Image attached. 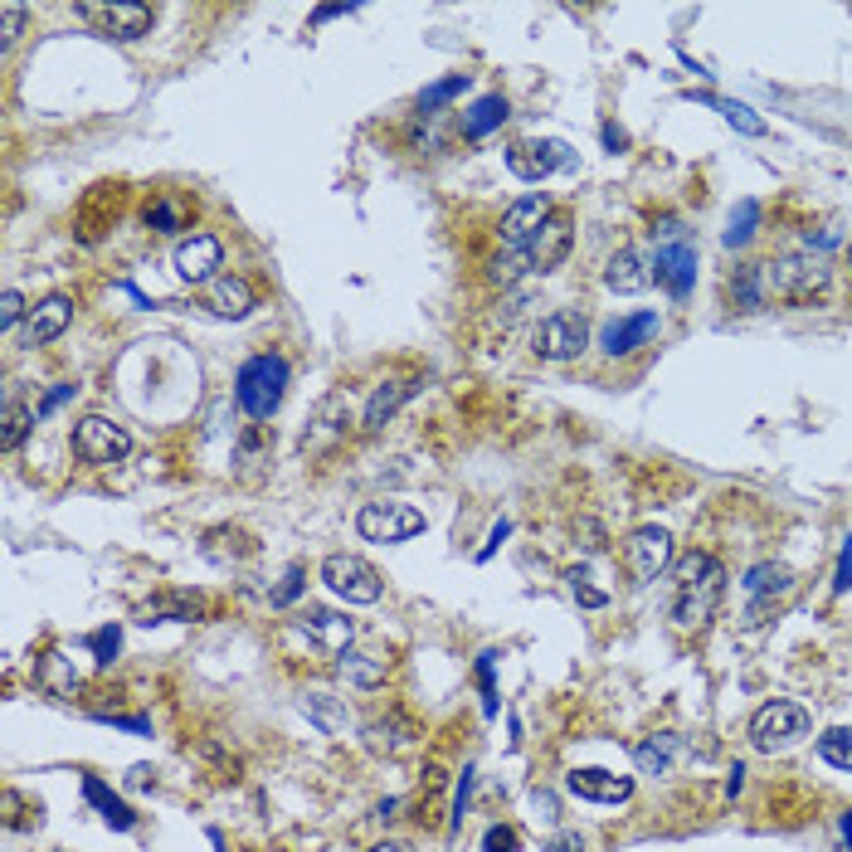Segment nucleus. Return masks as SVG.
Returning a JSON list of instances; mask_svg holds the SVG:
<instances>
[{"label": "nucleus", "mask_w": 852, "mask_h": 852, "mask_svg": "<svg viewBox=\"0 0 852 852\" xmlns=\"http://www.w3.org/2000/svg\"><path fill=\"white\" fill-rule=\"evenodd\" d=\"M234 394H239V410H244L248 419H268L288 394V361L283 356L244 361L239 376H234Z\"/></svg>", "instance_id": "nucleus-1"}, {"label": "nucleus", "mask_w": 852, "mask_h": 852, "mask_svg": "<svg viewBox=\"0 0 852 852\" xmlns=\"http://www.w3.org/2000/svg\"><path fill=\"white\" fill-rule=\"evenodd\" d=\"M808 735V711L799 702H765L760 711L751 716V741L755 751L775 755V751H789V745H799Z\"/></svg>", "instance_id": "nucleus-2"}, {"label": "nucleus", "mask_w": 852, "mask_h": 852, "mask_svg": "<svg viewBox=\"0 0 852 852\" xmlns=\"http://www.w3.org/2000/svg\"><path fill=\"white\" fill-rule=\"evenodd\" d=\"M321 580H327V589L341 595L346 605H376L380 589H386L380 570L361 556H346V550H337V556L321 560Z\"/></svg>", "instance_id": "nucleus-3"}, {"label": "nucleus", "mask_w": 852, "mask_h": 852, "mask_svg": "<svg viewBox=\"0 0 852 852\" xmlns=\"http://www.w3.org/2000/svg\"><path fill=\"white\" fill-rule=\"evenodd\" d=\"M356 532L376 546H394V541H410V536L424 532V512L410 502H366L356 512Z\"/></svg>", "instance_id": "nucleus-4"}, {"label": "nucleus", "mask_w": 852, "mask_h": 852, "mask_svg": "<svg viewBox=\"0 0 852 852\" xmlns=\"http://www.w3.org/2000/svg\"><path fill=\"white\" fill-rule=\"evenodd\" d=\"M765 288L784 303H808L828 288V268L818 258H804V254H789L779 264H765Z\"/></svg>", "instance_id": "nucleus-5"}, {"label": "nucleus", "mask_w": 852, "mask_h": 852, "mask_svg": "<svg viewBox=\"0 0 852 852\" xmlns=\"http://www.w3.org/2000/svg\"><path fill=\"white\" fill-rule=\"evenodd\" d=\"M74 453L93 467L122 463L132 453V434L122 429L118 419H102V414H88V419L74 424Z\"/></svg>", "instance_id": "nucleus-6"}, {"label": "nucleus", "mask_w": 852, "mask_h": 852, "mask_svg": "<svg viewBox=\"0 0 852 852\" xmlns=\"http://www.w3.org/2000/svg\"><path fill=\"white\" fill-rule=\"evenodd\" d=\"M721 595H726V570L711 565L702 580H692V585L678 589V605H672V623H678L682 633L706 629V623L716 619V609H721Z\"/></svg>", "instance_id": "nucleus-7"}, {"label": "nucleus", "mask_w": 852, "mask_h": 852, "mask_svg": "<svg viewBox=\"0 0 852 852\" xmlns=\"http://www.w3.org/2000/svg\"><path fill=\"white\" fill-rule=\"evenodd\" d=\"M78 15L88 20L98 35L108 39H122V45H132V39L151 35V20L156 10L142 5V0H112V5H78Z\"/></svg>", "instance_id": "nucleus-8"}, {"label": "nucleus", "mask_w": 852, "mask_h": 852, "mask_svg": "<svg viewBox=\"0 0 852 852\" xmlns=\"http://www.w3.org/2000/svg\"><path fill=\"white\" fill-rule=\"evenodd\" d=\"M585 346H589V321L580 312H550L532 337V351L541 361H575Z\"/></svg>", "instance_id": "nucleus-9"}, {"label": "nucleus", "mask_w": 852, "mask_h": 852, "mask_svg": "<svg viewBox=\"0 0 852 852\" xmlns=\"http://www.w3.org/2000/svg\"><path fill=\"white\" fill-rule=\"evenodd\" d=\"M623 565H629L633 585H653V580L672 565V536L662 532V526H638V532L623 541Z\"/></svg>", "instance_id": "nucleus-10"}, {"label": "nucleus", "mask_w": 852, "mask_h": 852, "mask_svg": "<svg viewBox=\"0 0 852 852\" xmlns=\"http://www.w3.org/2000/svg\"><path fill=\"white\" fill-rule=\"evenodd\" d=\"M220 264H224V248L215 234H191L175 244V273L185 283H215L220 278Z\"/></svg>", "instance_id": "nucleus-11"}, {"label": "nucleus", "mask_w": 852, "mask_h": 852, "mask_svg": "<svg viewBox=\"0 0 852 852\" xmlns=\"http://www.w3.org/2000/svg\"><path fill=\"white\" fill-rule=\"evenodd\" d=\"M653 278H658V283L668 288L672 297H687L692 283H697V248H692L687 239H678V244H662L658 258H653Z\"/></svg>", "instance_id": "nucleus-12"}, {"label": "nucleus", "mask_w": 852, "mask_h": 852, "mask_svg": "<svg viewBox=\"0 0 852 852\" xmlns=\"http://www.w3.org/2000/svg\"><path fill=\"white\" fill-rule=\"evenodd\" d=\"M570 244H575V224H570L565 210H556L541 224V230H536L532 244H526V254H532V268H536V273H550V268H560V264H565V254H570Z\"/></svg>", "instance_id": "nucleus-13"}, {"label": "nucleus", "mask_w": 852, "mask_h": 852, "mask_svg": "<svg viewBox=\"0 0 852 852\" xmlns=\"http://www.w3.org/2000/svg\"><path fill=\"white\" fill-rule=\"evenodd\" d=\"M550 215H556V210H550V200H546L541 191H536V195H522V200H516L512 210L502 215V230H497V234H502L507 248H526V244L536 239V230H541V224L550 220Z\"/></svg>", "instance_id": "nucleus-14"}, {"label": "nucleus", "mask_w": 852, "mask_h": 852, "mask_svg": "<svg viewBox=\"0 0 852 852\" xmlns=\"http://www.w3.org/2000/svg\"><path fill=\"white\" fill-rule=\"evenodd\" d=\"M658 312H633V317H623V321H609L605 327V337H599V346L609 351V356H629V351H638V346H648L653 337H658Z\"/></svg>", "instance_id": "nucleus-15"}, {"label": "nucleus", "mask_w": 852, "mask_h": 852, "mask_svg": "<svg viewBox=\"0 0 852 852\" xmlns=\"http://www.w3.org/2000/svg\"><path fill=\"white\" fill-rule=\"evenodd\" d=\"M570 794L589 799V804H629L633 799V779L629 775H609V770H575L565 779Z\"/></svg>", "instance_id": "nucleus-16"}, {"label": "nucleus", "mask_w": 852, "mask_h": 852, "mask_svg": "<svg viewBox=\"0 0 852 852\" xmlns=\"http://www.w3.org/2000/svg\"><path fill=\"white\" fill-rule=\"evenodd\" d=\"M560 161H565V147H560V142H516V147L507 151V166H512V175H522V181H546Z\"/></svg>", "instance_id": "nucleus-17"}, {"label": "nucleus", "mask_w": 852, "mask_h": 852, "mask_svg": "<svg viewBox=\"0 0 852 852\" xmlns=\"http://www.w3.org/2000/svg\"><path fill=\"white\" fill-rule=\"evenodd\" d=\"M303 633L317 643L321 653H346L351 638H356V623H351L346 614H337V609H307Z\"/></svg>", "instance_id": "nucleus-18"}, {"label": "nucleus", "mask_w": 852, "mask_h": 852, "mask_svg": "<svg viewBox=\"0 0 852 852\" xmlns=\"http://www.w3.org/2000/svg\"><path fill=\"white\" fill-rule=\"evenodd\" d=\"M69 321H74V303H69L64 293L45 297L39 307H29V327H25L29 346H49L54 337H64V331H69Z\"/></svg>", "instance_id": "nucleus-19"}, {"label": "nucleus", "mask_w": 852, "mask_h": 852, "mask_svg": "<svg viewBox=\"0 0 852 852\" xmlns=\"http://www.w3.org/2000/svg\"><path fill=\"white\" fill-rule=\"evenodd\" d=\"M341 429H346V400H341V394H327V400L317 404V414H312L307 434H303V449L307 453L331 449V443L341 439Z\"/></svg>", "instance_id": "nucleus-20"}, {"label": "nucleus", "mask_w": 852, "mask_h": 852, "mask_svg": "<svg viewBox=\"0 0 852 852\" xmlns=\"http://www.w3.org/2000/svg\"><path fill=\"white\" fill-rule=\"evenodd\" d=\"M205 307H210L215 317L239 321V317H248V312H254V288H248L244 278H234V273H220L210 283V293H205Z\"/></svg>", "instance_id": "nucleus-21"}, {"label": "nucleus", "mask_w": 852, "mask_h": 852, "mask_svg": "<svg viewBox=\"0 0 852 852\" xmlns=\"http://www.w3.org/2000/svg\"><path fill=\"white\" fill-rule=\"evenodd\" d=\"M605 283H609V293L633 297V293H643V288L653 283V273L643 268V258L633 254V248H619V254L605 264Z\"/></svg>", "instance_id": "nucleus-22"}, {"label": "nucleus", "mask_w": 852, "mask_h": 852, "mask_svg": "<svg viewBox=\"0 0 852 852\" xmlns=\"http://www.w3.org/2000/svg\"><path fill=\"white\" fill-rule=\"evenodd\" d=\"M414 390H419V380H386V386H376V394H370V404H366V429L370 434L386 429V424L400 414V404L410 400Z\"/></svg>", "instance_id": "nucleus-23"}, {"label": "nucleus", "mask_w": 852, "mask_h": 852, "mask_svg": "<svg viewBox=\"0 0 852 852\" xmlns=\"http://www.w3.org/2000/svg\"><path fill=\"white\" fill-rule=\"evenodd\" d=\"M794 589V575H789L784 565H755L751 575H745V595L755 599V623H760V614H765V599H779V595H789Z\"/></svg>", "instance_id": "nucleus-24"}, {"label": "nucleus", "mask_w": 852, "mask_h": 852, "mask_svg": "<svg viewBox=\"0 0 852 852\" xmlns=\"http://www.w3.org/2000/svg\"><path fill=\"white\" fill-rule=\"evenodd\" d=\"M678 755H682V741L672 731H658V735H648V741L633 751V760H638V770L643 775H672V765H678Z\"/></svg>", "instance_id": "nucleus-25"}, {"label": "nucleus", "mask_w": 852, "mask_h": 852, "mask_svg": "<svg viewBox=\"0 0 852 852\" xmlns=\"http://www.w3.org/2000/svg\"><path fill=\"white\" fill-rule=\"evenodd\" d=\"M337 672L351 682V687H361V692H376L380 682H386V672H390V662L386 658H376V653H341V662H337Z\"/></svg>", "instance_id": "nucleus-26"}, {"label": "nucleus", "mask_w": 852, "mask_h": 852, "mask_svg": "<svg viewBox=\"0 0 852 852\" xmlns=\"http://www.w3.org/2000/svg\"><path fill=\"white\" fill-rule=\"evenodd\" d=\"M507 112H512V108H507L502 93H487V98H477L473 108H467V118H463V137H467V142H483L487 132L502 127Z\"/></svg>", "instance_id": "nucleus-27"}, {"label": "nucleus", "mask_w": 852, "mask_h": 852, "mask_svg": "<svg viewBox=\"0 0 852 852\" xmlns=\"http://www.w3.org/2000/svg\"><path fill=\"white\" fill-rule=\"evenodd\" d=\"M297 706H303V716L317 726L321 735H341L351 726V716H346V706H341V697H327V692H307Z\"/></svg>", "instance_id": "nucleus-28"}, {"label": "nucleus", "mask_w": 852, "mask_h": 852, "mask_svg": "<svg viewBox=\"0 0 852 852\" xmlns=\"http://www.w3.org/2000/svg\"><path fill=\"white\" fill-rule=\"evenodd\" d=\"M726 293H731V303L741 312H755L765 303V293H770V288H765V264H741L731 273V283H726Z\"/></svg>", "instance_id": "nucleus-29"}, {"label": "nucleus", "mask_w": 852, "mask_h": 852, "mask_svg": "<svg viewBox=\"0 0 852 852\" xmlns=\"http://www.w3.org/2000/svg\"><path fill=\"white\" fill-rule=\"evenodd\" d=\"M83 799H88V804H98V814L108 818V828H118V833H127V828L137 824V818H132V808L122 804V799L112 794V789L102 784V779H93V775L83 779Z\"/></svg>", "instance_id": "nucleus-30"}, {"label": "nucleus", "mask_w": 852, "mask_h": 852, "mask_svg": "<svg viewBox=\"0 0 852 852\" xmlns=\"http://www.w3.org/2000/svg\"><path fill=\"white\" fill-rule=\"evenodd\" d=\"M200 614V599L195 595H156L142 605L137 623H166V619H195Z\"/></svg>", "instance_id": "nucleus-31"}, {"label": "nucleus", "mask_w": 852, "mask_h": 852, "mask_svg": "<svg viewBox=\"0 0 852 852\" xmlns=\"http://www.w3.org/2000/svg\"><path fill=\"white\" fill-rule=\"evenodd\" d=\"M35 678H39V687L54 692V697H74V692H78V672L69 668L64 653H45V662H39Z\"/></svg>", "instance_id": "nucleus-32"}, {"label": "nucleus", "mask_w": 852, "mask_h": 852, "mask_svg": "<svg viewBox=\"0 0 852 852\" xmlns=\"http://www.w3.org/2000/svg\"><path fill=\"white\" fill-rule=\"evenodd\" d=\"M522 273H532V254L526 248H507V254L487 258V283L492 288H512Z\"/></svg>", "instance_id": "nucleus-33"}, {"label": "nucleus", "mask_w": 852, "mask_h": 852, "mask_svg": "<svg viewBox=\"0 0 852 852\" xmlns=\"http://www.w3.org/2000/svg\"><path fill=\"white\" fill-rule=\"evenodd\" d=\"M755 224H760V205H755V200H741V205L731 210V220H726L721 244H726V248L751 244V239H755Z\"/></svg>", "instance_id": "nucleus-34"}, {"label": "nucleus", "mask_w": 852, "mask_h": 852, "mask_svg": "<svg viewBox=\"0 0 852 852\" xmlns=\"http://www.w3.org/2000/svg\"><path fill=\"white\" fill-rule=\"evenodd\" d=\"M29 424H35V410H25L20 400H5V424H0V449L15 453L20 443H25Z\"/></svg>", "instance_id": "nucleus-35"}, {"label": "nucleus", "mask_w": 852, "mask_h": 852, "mask_svg": "<svg viewBox=\"0 0 852 852\" xmlns=\"http://www.w3.org/2000/svg\"><path fill=\"white\" fill-rule=\"evenodd\" d=\"M147 224L156 234H175V230H185V205L175 200V195H156V200L147 205Z\"/></svg>", "instance_id": "nucleus-36"}, {"label": "nucleus", "mask_w": 852, "mask_h": 852, "mask_svg": "<svg viewBox=\"0 0 852 852\" xmlns=\"http://www.w3.org/2000/svg\"><path fill=\"white\" fill-rule=\"evenodd\" d=\"M467 88V74H453V78H439V83H429V88L419 93V102H414V108H419V118H434V112L443 108V102H453L459 98V93Z\"/></svg>", "instance_id": "nucleus-37"}, {"label": "nucleus", "mask_w": 852, "mask_h": 852, "mask_svg": "<svg viewBox=\"0 0 852 852\" xmlns=\"http://www.w3.org/2000/svg\"><path fill=\"white\" fill-rule=\"evenodd\" d=\"M268 449H273V439H268L264 429L244 434V443H239V477H244V483H258V463H264Z\"/></svg>", "instance_id": "nucleus-38"}, {"label": "nucleus", "mask_w": 852, "mask_h": 852, "mask_svg": "<svg viewBox=\"0 0 852 852\" xmlns=\"http://www.w3.org/2000/svg\"><path fill=\"white\" fill-rule=\"evenodd\" d=\"M818 755L838 770H852V726H833V731L818 735Z\"/></svg>", "instance_id": "nucleus-39"}, {"label": "nucleus", "mask_w": 852, "mask_h": 852, "mask_svg": "<svg viewBox=\"0 0 852 852\" xmlns=\"http://www.w3.org/2000/svg\"><path fill=\"white\" fill-rule=\"evenodd\" d=\"M706 102H711V108L721 112V118L731 122L735 132H745V137H765V122L755 118V112L745 108V102H731V98H706Z\"/></svg>", "instance_id": "nucleus-40"}, {"label": "nucleus", "mask_w": 852, "mask_h": 852, "mask_svg": "<svg viewBox=\"0 0 852 852\" xmlns=\"http://www.w3.org/2000/svg\"><path fill=\"white\" fill-rule=\"evenodd\" d=\"M370 735H380V741L376 745H386V751L394 755V751H404V745H410L414 741V726L410 721H404V716H394V721L386 726V721H376V726H370Z\"/></svg>", "instance_id": "nucleus-41"}, {"label": "nucleus", "mask_w": 852, "mask_h": 852, "mask_svg": "<svg viewBox=\"0 0 852 852\" xmlns=\"http://www.w3.org/2000/svg\"><path fill=\"white\" fill-rule=\"evenodd\" d=\"M711 565H716V560L706 556V550H687V556L672 565V575H678V585H692V580H702Z\"/></svg>", "instance_id": "nucleus-42"}, {"label": "nucleus", "mask_w": 852, "mask_h": 852, "mask_svg": "<svg viewBox=\"0 0 852 852\" xmlns=\"http://www.w3.org/2000/svg\"><path fill=\"white\" fill-rule=\"evenodd\" d=\"M118 643H122V629H118V623H108V629H98V633L88 638V648L98 653V668H108V662L118 658Z\"/></svg>", "instance_id": "nucleus-43"}, {"label": "nucleus", "mask_w": 852, "mask_h": 852, "mask_svg": "<svg viewBox=\"0 0 852 852\" xmlns=\"http://www.w3.org/2000/svg\"><path fill=\"white\" fill-rule=\"evenodd\" d=\"M303 585H307V570H303V565H293V570H288V575H283V585H278L268 599H273V605L283 609V605H293V599L303 595Z\"/></svg>", "instance_id": "nucleus-44"}, {"label": "nucleus", "mask_w": 852, "mask_h": 852, "mask_svg": "<svg viewBox=\"0 0 852 852\" xmlns=\"http://www.w3.org/2000/svg\"><path fill=\"white\" fill-rule=\"evenodd\" d=\"M492 658H497V653H483V658H477V682H483V711H487V716H497V687H492Z\"/></svg>", "instance_id": "nucleus-45"}, {"label": "nucleus", "mask_w": 852, "mask_h": 852, "mask_svg": "<svg viewBox=\"0 0 852 852\" xmlns=\"http://www.w3.org/2000/svg\"><path fill=\"white\" fill-rule=\"evenodd\" d=\"M20 317H25V297H20L15 288H5V297H0V327L10 331V327H15Z\"/></svg>", "instance_id": "nucleus-46"}, {"label": "nucleus", "mask_w": 852, "mask_h": 852, "mask_svg": "<svg viewBox=\"0 0 852 852\" xmlns=\"http://www.w3.org/2000/svg\"><path fill=\"white\" fill-rule=\"evenodd\" d=\"M483 852H516V828H487Z\"/></svg>", "instance_id": "nucleus-47"}, {"label": "nucleus", "mask_w": 852, "mask_h": 852, "mask_svg": "<svg viewBox=\"0 0 852 852\" xmlns=\"http://www.w3.org/2000/svg\"><path fill=\"white\" fill-rule=\"evenodd\" d=\"M570 585H575V599H580V605H589V609H599V605H605V589H595V585H585V575H580V570H575V575H570Z\"/></svg>", "instance_id": "nucleus-48"}, {"label": "nucleus", "mask_w": 852, "mask_h": 852, "mask_svg": "<svg viewBox=\"0 0 852 852\" xmlns=\"http://www.w3.org/2000/svg\"><path fill=\"white\" fill-rule=\"evenodd\" d=\"M838 595H848L852 589V541H843V556H838V580H833Z\"/></svg>", "instance_id": "nucleus-49"}, {"label": "nucleus", "mask_w": 852, "mask_h": 852, "mask_svg": "<svg viewBox=\"0 0 852 852\" xmlns=\"http://www.w3.org/2000/svg\"><path fill=\"white\" fill-rule=\"evenodd\" d=\"M69 394H74V386H54V390H49V394H45V400H39V410H35V419H45V414H54V410H59V404H64V400H69Z\"/></svg>", "instance_id": "nucleus-50"}, {"label": "nucleus", "mask_w": 852, "mask_h": 852, "mask_svg": "<svg viewBox=\"0 0 852 852\" xmlns=\"http://www.w3.org/2000/svg\"><path fill=\"white\" fill-rule=\"evenodd\" d=\"M467 794H473V770H463V784H459V794H453V828H459L467 814Z\"/></svg>", "instance_id": "nucleus-51"}, {"label": "nucleus", "mask_w": 852, "mask_h": 852, "mask_svg": "<svg viewBox=\"0 0 852 852\" xmlns=\"http://www.w3.org/2000/svg\"><path fill=\"white\" fill-rule=\"evenodd\" d=\"M0 20H5V49H10V45H15V35H20V20H25V10L5 5V10H0Z\"/></svg>", "instance_id": "nucleus-52"}, {"label": "nucleus", "mask_w": 852, "mask_h": 852, "mask_svg": "<svg viewBox=\"0 0 852 852\" xmlns=\"http://www.w3.org/2000/svg\"><path fill=\"white\" fill-rule=\"evenodd\" d=\"M546 852H585V838H580V833H556L546 843Z\"/></svg>", "instance_id": "nucleus-53"}, {"label": "nucleus", "mask_w": 852, "mask_h": 852, "mask_svg": "<svg viewBox=\"0 0 852 852\" xmlns=\"http://www.w3.org/2000/svg\"><path fill=\"white\" fill-rule=\"evenodd\" d=\"M507 532H512V526H507V522H497V526H492V536H487V546L477 550V560H487V556H492V550H497V541H507Z\"/></svg>", "instance_id": "nucleus-54"}, {"label": "nucleus", "mask_w": 852, "mask_h": 852, "mask_svg": "<svg viewBox=\"0 0 852 852\" xmlns=\"http://www.w3.org/2000/svg\"><path fill=\"white\" fill-rule=\"evenodd\" d=\"M623 142H629V137H623V127H614V122H609V127H605V147H609V151H619Z\"/></svg>", "instance_id": "nucleus-55"}, {"label": "nucleus", "mask_w": 852, "mask_h": 852, "mask_svg": "<svg viewBox=\"0 0 852 852\" xmlns=\"http://www.w3.org/2000/svg\"><path fill=\"white\" fill-rule=\"evenodd\" d=\"M741 784H745V770H741V765H735V770H731V779H726V799H735V794H741Z\"/></svg>", "instance_id": "nucleus-56"}, {"label": "nucleus", "mask_w": 852, "mask_h": 852, "mask_svg": "<svg viewBox=\"0 0 852 852\" xmlns=\"http://www.w3.org/2000/svg\"><path fill=\"white\" fill-rule=\"evenodd\" d=\"M838 833H843V843H848V852H852V808L843 818H838Z\"/></svg>", "instance_id": "nucleus-57"}, {"label": "nucleus", "mask_w": 852, "mask_h": 852, "mask_svg": "<svg viewBox=\"0 0 852 852\" xmlns=\"http://www.w3.org/2000/svg\"><path fill=\"white\" fill-rule=\"evenodd\" d=\"M370 852H414V848H410V843H376Z\"/></svg>", "instance_id": "nucleus-58"}]
</instances>
